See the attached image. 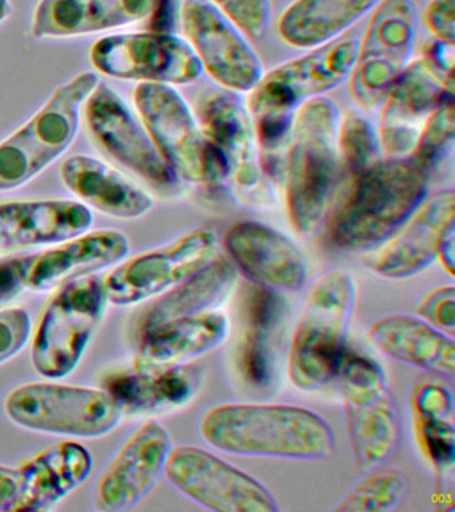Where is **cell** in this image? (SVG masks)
Instances as JSON below:
<instances>
[{
    "label": "cell",
    "mask_w": 455,
    "mask_h": 512,
    "mask_svg": "<svg viewBox=\"0 0 455 512\" xmlns=\"http://www.w3.org/2000/svg\"><path fill=\"white\" fill-rule=\"evenodd\" d=\"M199 432L209 446L239 456L321 460L335 448L330 424L294 404H218L203 414Z\"/></svg>",
    "instance_id": "6da1fadb"
},
{
    "label": "cell",
    "mask_w": 455,
    "mask_h": 512,
    "mask_svg": "<svg viewBox=\"0 0 455 512\" xmlns=\"http://www.w3.org/2000/svg\"><path fill=\"white\" fill-rule=\"evenodd\" d=\"M429 174L410 156H386L349 179L331 208V242L347 251H369L385 242L425 200Z\"/></svg>",
    "instance_id": "7a4b0ae2"
},
{
    "label": "cell",
    "mask_w": 455,
    "mask_h": 512,
    "mask_svg": "<svg viewBox=\"0 0 455 512\" xmlns=\"http://www.w3.org/2000/svg\"><path fill=\"white\" fill-rule=\"evenodd\" d=\"M339 123L337 103L327 96L310 100L295 112L283 179L287 216L299 235L314 234L329 211L341 166Z\"/></svg>",
    "instance_id": "3957f363"
},
{
    "label": "cell",
    "mask_w": 455,
    "mask_h": 512,
    "mask_svg": "<svg viewBox=\"0 0 455 512\" xmlns=\"http://www.w3.org/2000/svg\"><path fill=\"white\" fill-rule=\"evenodd\" d=\"M357 294L354 276L346 270L327 271L311 283L287 356V375L298 390L317 391L337 375Z\"/></svg>",
    "instance_id": "277c9868"
},
{
    "label": "cell",
    "mask_w": 455,
    "mask_h": 512,
    "mask_svg": "<svg viewBox=\"0 0 455 512\" xmlns=\"http://www.w3.org/2000/svg\"><path fill=\"white\" fill-rule=\"evenodd\" d=\"M98 84L94 72L75 76L58 87L25 126L0 143V191L25 186L69 150L83 107Z\"/></svg>",
    "instance_id": "5b68a950"
},
{
    "label": "cell",
    "mask_w": 455,
    "mask_h": 512,
    "mask_svg": "<svg viewBox=\"0 0 455 512\" xmlns=\"http://www.w3.org/2000/svg\"><path fill=\"white\" fill-rule=\"evenodd\" d=\"M107 292L97 275L59 287L35 327L31 362L43 378H66L78 367L105 316Z\"/></svg>",
    "instance_id": "8992f818"
},
{
    "label": "cell",
    "mask_w": 455,
    "mask_h": 512,
    "mask_svg": "<svg viewBox=\"0 0 455 512\" xmlns=\"http://www.w3.org/2000/svg\"><path fill=\"white\" fill-rule=\"evenodd\" d=\"M11 422L27 430L71 438H101L122 422L121 408L103 388L27 383L5 400Z\"/></svg>",
    "instance_id": "52a82bcc"
},
{
    "label": "cell",
    "mask_w": 455,
    "mask_h": 512,
    "mask_svg": "<svg viewBox=\"0 0 455 512\" xmlns=\"http://www.w3.org/2000/svg\"><path fill=\"white\" fill-rule=\"evenodd\" d=\"M351 451L359 466H382L399 439L397 408L383 368L369 356L346 351L337 375Z\"/></svg>",
    "instance_id": "ba28073f"
},
{
    "label": "cell",
    "mask_w": 455,
    "mask_h": 512,
    "mask_svg": "<svg viewBox=\"0 0 455 512\" xmlns=\"http://www.w3.org/2000/svg\"><path fill=\"white\" fill-rule=\"evenodd\" d=\"M365 34L349 76L351 98L362 110L373 111L413 54L419 28L414 0H381L370 12Z\"/></svg>",
    "instance_id": "9c48e42d"
},
{
    "label": "cell",
    "mask_w": 455,
    "mask_h": 512,
    "mask_svg": "<svg viewBox=\"0 0 455 512\" xmlns=\"http://www.w3.org/2000/svg\"><path fill=\"white\" fill-rule=\"evenodd\" d=\"M134 103L147 135L177 179L215 186L209 143L181 92L170 84L141 83L134 90Z\"/></svg>",
    "instance_id": "30bf717a"
},
{
    "label": "cell",
    "mask_w": 455,
    "mask_h": 512,
    "mask_svg": "<svg viewBox=\"0 0 455 512\" xmlns=\"http://www.w3.org/2000/svg\"><path fill=\"white\" fill-rule=\"evenodd\" d=\"M358 44L359 40L347 32L333 42L271 68L247 94V110L253 118L295 115L303 104L325 96L349 79Z\"/></svg>",
    "instance_id": "8fae6325"
},
{
    "label": "cell",
    "mask_w": 455,
    "mask_h": 512,
    "mask_svg": "<svg viewBox=\"0 0 455 512\" xmlns=\"http://www.w3.org/2000/svg\"><path fill=\"white\" fill-rule=\"evenodd\" d=\"M199 122L235 196L249 206L273 204V188L263 171L253 118L239 95L225 90L207 96Z\"/></svg>",
    "instance_id": "7c38bea8"
},
{
    "label": "cell",
    "mask_w": 455,
    "mask_h": 512,
    "mask_svg": "<svg viewBox=\"0 0 455 512\" xmlns=\"http://www.w3.org/2000/svg\"><path fill=\"white\" fill-rule=\"evenodd\" d=\"M219 239L213 227H197L155 250L119 264L103 279L109 302L135 306L165 294L218 255Z\"/></svg>",
    "instance_id": "4fadbf2b"
},
{
    "label": "cell",
    "mask_w": 455,
    "mask_h": 512,
    "mask_svg": "<svg viewBox=\"0 0 455 512\" xmlns=\"http://www.w3.org/2000/svg\"><path fill=\"white\" fill-rule=\"evenodd\" d=\"M90 60L101 74L141 83L181 86L203 74L190 43L162 31L105 36L91 47Z\"/></svg>",
    "instance_id": "5bb4252c"
},
{
    "label": "cell",
    "mask_w": 455,
    "mask_h": 512,
    "mask_svg": "<svg viewBox=\"0 0 455 512\" xmlns=\"http://www.w3.org/2000/svg\"><path fill=\"white\" fill-rule=\"evenodd\" d=\"M179 16L203 72L223 90L249 94L265 70L245 32L209 0H182Z\"/></svg>",
    "instance_id": "9a60e30c"
},
{
    "label": "cell",
    "mask_w": 455,
    "mask_h": 512,
    "mask_svg": "<svg viewBox=\"0 0 455 512\" xmlns=\"http://www.w3.org/2000/svg\"><path fill=\"white\" fill-rule=\"evenodd\" d=\"M167 480L181 494L217 512H277L274 496L261 482L197 446L173 447Z\"/></svg>",
    "instance_id": "2e32d148"
},
{
    "label": "cell",
    "mask_w": 455,
    "mask_h": 512,
    "mask_svg": "<svg viewBox=\"0 0 455 512\" xmlns=\"http://www.w3.org/2000/svg\"><path fill=\"white\" fill-rule=\"evenodd\" d=\"M455 224L454 188L425 198L390 238L367 251L366 267L387 279H407L437 259L439 244Z\"/></svg>",
    "instance_id": "e0dca14e"
},
{
    "label": "cell",
    "mask_w": 455,
    "mask_h": 512,
    "mask_svg": "<svg viewBox=\"0 0 455 512\" xmlns=\"http://www.w3.org/2000/svg\"><path fill=\"white\" fill-rule=\"evenodd\" d=\"M170 432L157 420L143 423L103 470L94 487L98 510L121 512L141 503L161 478L173 450Z\"/></svg>",
    "instance_id": "ac0fdd59"
},
{
    "label": "cell",
    "mask_w": 455,
    "mask_h": 512,
    "mask_svg": "<svg viewBox=\"0 0 455 512\" xmlns=\"http://www.w3.org/2000/svg\"><path fill=\"white\" fill-rule=\"evenodd\" d=\"M453 98L454 84L447 83L425 59L407 64L381 104L377 128L387 158H409L426 119Z\"/></svg>",
    "instance_id": "d6986e66"
},
{
    "label": "cell",
    "mask_w": 455,
    "mask_h": 512,
    "mask_svg": "<svg viewBox=\"0 0 455 512\" xmlns=\"http://www.w3.org/2000/svg\"><path fill=\"white\" fill-rule=\"evenodd\" d=\"M83 108L91 135L111 158L158 186L177 182V176L163 162L145 127L134 118L117 91L99 83Z\"/></svg>",
    "instance_id": "ffe728a7"
},
{
    "label": "cell",
    "mask_w": 455,
    "mask_h": 512,
    "mask_svg": "<svg viewBox=\"0 0 455 512\" xmlns=\"http://www.w3.org/2000/svg\"><path fill=\"white\" fill-rule=\"evenodd\" d=\"M225 246L237 270L254 284L275 291H298L305 286V255L277 228L242 220L227 230Z\"/></svg>",
    "instance_id": "44dd1931"
},
{
    "label": "cell",
    "mask_w": 455,
    "mask_h": 512,
    "mask_svg": "<svg viewBox=\"0 0 455 512\" xmlns=\"http://www.w3.org/2000/svg\"><path fill=\"white\" fill-rule=\"evenodd\" d=\"M170 0H41L33 16L37 39L73 38L165 18Z\"/></svg>",
    "instance_id": "7402d4cb"
},
{
    "label": "cell",
    "mask_w": 455,
    "mask_h": 512,
    "mask_svg": "<svg viewBox=\"0 0 455 512\" xmlns=\"http://www.w3.org/2000/svg\"><path fill=\"white\" fill-rule=\"evenodd\" d=\"M93 222L90 208L74 200L0 203V254L66 242L85 234Z\"/></svg>",
    "instance_id": "603a6c76"
},
{
    "label": "cell",
    "mask_w": 455,
    "mask_h": 512,
    "mask_svg": "<svg viewBox=\"0 0 455 512\" xmlns=\"http://www.w3.org/2000/svg\"><path fill=\"white\" fill-rule=\"evenodd\" d=\"M129 252L130 240L122 231L85 232L31 255L27 288L42 292L62 287L71 280L118 264Z\"/></svg>",
    "instance_id": "cb8c5ba5"
},
{
    "label": "cell",
    "mask_w": 455,
    "mask_h": 512,
    "mask_svg": "<svg viewBox=\"0 0 455 512\" xmlns=\"http://www.w3.org/2000/svg\"><path fill=\"white\" fill-rule=\"evenodd\" d=\"M93 471V456L83 444L63 440L18 468L19 492L10 511H46L77 490Z\"/></svg>",
    "instance_id": "d4e9b609"
},
{
    "label": "cell",
    "mask_w": 455,
    "mask_h": 512,
    "mask_svg": "<svg viewBox=\"0 0 455 512\" xmlns=\"http://www.w3.org/2000/svg\"><path fill=\"white\" fill-rule=\"evenodd\" d=\"M367 338L389 358L439 376L454 374V336L431 326L419 316H383L371 324Z\"/></svg>",
    "instance_id": "484cf974"
},
{
    "label": "cell",
    "mask_w": 455,
    "mask_h": 512,
    "mask_svg": "<svg viewBox=\"0 0 455 512\" xmlns=\"http://www.w3.org/2000/svg\"><path fill=\"white\" fill-rule=\"evenodd\" d=\"M229 318L207 311L141 332L137 366L167 368L185 366L222 346L229 336Z\"/></svg>",
    "instance_id": "4316f807"
},
{
    "label": "cell",
    "mask_w": 455,
    "mask_h": 512,
    "mask_svg": "<svg viewBox=\"0 0 455 512\" xmlns=\"http://www.w3.org/2000/svg\"><path fill=\"white\" fill-rule=\"evenodd\" d=\"M65 186L83 202L118 219H138L153 210L154 198L139 184L89 155H74L62 163Z\"/></svg>",
    "instance_id": "83f0119b"
},
{
    "label": "cell",
    "mask_w": 455,
    "mask_h": 512,
    "mask_svg": "<svg viewBox=\"0 0 455 512\" xmlns=\"http://www.w3.org/2000/svg\"><path fill=\"white\" fill-rule=\"evenodd\" d=\"M103 390L123 415H147L185 406L198 390V376L185 366L113 372L103 380Z\"/></svg>",
    "instance_id": "f1b7e54d"
},
{
    "label": "cell",
    "mask_w": 455,
    "mask_h": 512,
    "mask_svg": "<svg viewBox=\"0 0 455 512\" xmlns=\"http://www.w3.org/2000/svg\"><path fill=\"white\" fill-rule=\"evenodd\" d=\"M379 2L381 0H294L279 16V38L298 50L323 46L347 34Z\"/></svg>",
    "instance_id": "f546056e"
},
{
    "label": "cell",
    "mask_w": 455,
    "mask_h": 512,
    "mask_svg": "<svg viewBox=\"0 0 455 512\" xmlns=\"http://www.w3.org/2000/svg\"><path fill=\"white\" fill-rule=\"evenodd\" d=\"M246 298V330L238 350L243 380L255 388L270 387L275 375L273 339L285 319L286 303L278 291L254 284Z\"/></svg>",
    "instance_id": "4dcf8cb0"
},
{
    "label": "cell",
    "mask_w": 455,
    "mask_h": 512,
    "mask_svg": "<svg viewBox=\"0 0 455 512\" xmlns=\"http://www.w3.org/2000/svg\"><path fill=\"white\" fill-rule=\"evenodd\" d=\"M238 280V270L230 258L217 255L202 270L165 292L143 316L141 332L213 311L230 295Z\"/></svg>",
    "instance_id": "1f68e13d"
},
{
    "label": "cell",
    "mask_w": 455,
    "mask_h": 512,
    "mask_svg": "<svg viewBox=\"0 0 455 512\" xmlns=\"http://www.w3.org/2000/svg\"><path fill=\"white\" fill-rule=\"evenodd\" d=\"M406 488V476L398 468H377L355 483L341 502L335 504L333 511H391L402 502Z\"/></svg>",
    "instance_id": "d6a6232c"
},
{
    "label": "cell",
    "mask_w": 455,
    "mask_h": 512,
    "mask_svg": "<svg viewBox=\"0 0 455 512\" xmlns=\"http://www.w3.org/2000/svg\"><path fill=\"white\" fill-rule=\"evenodd\" d=\"M338 152L349 179L362 174L382 158L378 128L366 116L351 111L339 123Z\"/></svg>",
    "instance_id": "836d02e7"
},
{
    "label": "cell",
    "mask_w": 455,
    "mask_h": 512,
    "mask_svg": "<svg viewBox=\"0 0 455 512\" xmlns=\"http://www.w3.org/2000/svg\"><path fill=\"white\" fill-rule=\"evenodd\" d=\"M454 138L455 104L453 98L435 108L433 114L426 119L410 158L430 172L449 154L453 148Z\"/></svg>",
    "instance_id": "e575fe53"
},
{
    "label": "cell",
    "mask_w": 455,
    "mask_h": 512,
    "mask_svg": "<svg viewBox=\"0 0 455 512\" xmlns=\"http://www.w3.org/2000/svg\"><path fill=\"white\" fill-rule=\"evenodd\" d=\"M413 423L423 455L438 475L449 474L455 459L454 419L413 416Z\"/></svg>",
    "instance_id": "d590c367"
},
{
    "label": "cell",
    "mask_w": 455,
    "mask_h": 512,
    "mask_svg": "<svg viewBox=\"0 0 455 512\" xmlns=\"http://www.w3.org/2000/svg\"><path fill=\"white\" fill-rule=\"evenodd\" d=\"M231 20L250 40L262 39L271 22V0H209Z\"/></svg>",
    "instance_id": "8d00e7d4"
},
{
    "label": "cell",
    "mask_w": 455,
    "mask_h": 512,
    "mask_svg": "<svg viewBox=\"0 0 455 512\" xmlns=\"http://www.w3.org/2000/svg\"><path fill=\"white\" fill-rule=\"evenodd\" d=\"M411 414L417 418L454 419L453 394L450 388L438 379L422 380L411 394Z\"/></svg>",
    "instance_id": "74e56055"
},
{
    "label": "cell",
    "mask_w": 455,
    "mask_h": 512,
    "mask_svg": "<svg viewBox=\"0 0 455 512\" xmlns=\"http://www.w3.org/2000/svg\"><path fill=\"white\" fill-rule=\"evenodd\" d=\"M33 334L30 312L21 307L0 310V364L7 362L25 348Z\"/></svg>",
    "instance_id": "f35d334b"
},
{
    "label": "cell",
    "mask_w": 455,
    "mask_h": 512,
    "mask_svg": "<svg viewBox=\"0 0 455 512\" xmlns=\"http://www.w3.org/2000/svg\"><path fill=\"white\" fill-rule=\"evenodd\" d=\"M419 318L447 335L454 336L455 331V287L442 286L429 292L418 304Z\"/></svg>",
    "instance_id": "ab89813d"
},
{
    "label": "cell",
    "mask_w": 455,
    "mask_h": 512,
    "mask_svg": "<svg viewBox=\"0 0 455 512\" xmlns=\"http://www.w3.org/2000/svg\"><path fill=\"white\" fill-rule=\"evenodd\" d=\"M31 255L0 259V310L27 290Z\"/></svg>",
    "instance_id": "60d3db41"
},
{
    "label": "cell",
    "mask_w": 455,
    "mask_h": 512,
    "mask_svg": "<svg viewBox=\"0 0 455 512\" xmlns=\"http://www.w3.org/2000/svg\"><path fill=\"white\" fill-rule=\"evenodd\" d=\"M423 22L434 39L455 44V0H430Z\"/></svg>",
    "instance_id": "b9f144b4"
},
{
    "label": "cell",
    "mask_w": 455,
    "mask_h": 512,
    "mask_svg": "<svg viewBox=\"0 0 455 512\" xmlns=\"http://www.w3.org/2000/svg\"><path fill=\"white\" fill-rule=\"evenodd\" d=\"M447 83L454 84L455 44L431 40L422 56Z\"/></svg>",
    "instance_id": "7bdbcfd3"
},
{
    "label": "cell",
    "mask_w": 455,
    "mask_h": 512,
    "mask_svg": "<svg viewBox=\"0 0 455 512\" xmlns=\"http://www.w3.org/2000/svg\"><path fill=\"white\" fill-rule=\"evenodd\" d=\"M19 492L18 468L0 464V511H10Z\"/></svg>",
    "instance_id": "ee69618b"
},
{
    "label": "cell",
    "mask_w": 455,
    "mask_h": 512,
    "mask_svg": "<svg viewBox=\"0 0 455 512\" xmlns=\"http://www.w3.org/2000/svg\"><path fill=\"white\" fill-rule=\"evenodd\" d=\"M455 227L450 228L443 236L441 244H439L437 259L445 268L447 274L454 276L455 274Z\"/></svg>",
    "instance_id": "f6af8a7d"
},
{
    "label": "cell",
    "mask_w": 455,
    "mask_h": 512,
    "mask_svg": "<svg viewBox=\"0 0 455 512\" xmlns=\"http://www.w3.org/2000/svg\"><path fill=\"white\" fill-rule=\"evenodd\" d=\"M13 12V4L10 0H0V23L5 22Z\"/></svg>",
    "instance_id": "bcb514c9"
}]
</instances>
